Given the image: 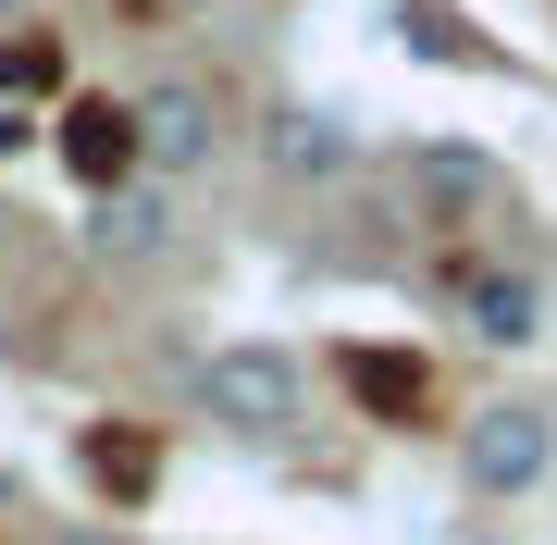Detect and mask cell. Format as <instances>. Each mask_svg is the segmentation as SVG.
<instances>
[{"label": "cell", "instance_id": "5", "mask_svg": "<svg viewBox=\"0 0 557 545\" xmlns=\"http://www.w3.org/2000/svg\"><path fill=\"white\" fill-rule=\"evenodd\" d=\"M434 285H446V310L471 323L483 347H533L545 335V261H434Z\"/></svg>", "mask_w": 557, "mask_h": 545}, {"label": "cell", "instance_id": "7", "mask_svg": "<svg viewBox=\"0 0 557 545\" xmlns=\"http://www.w3.org/2000/svg\"><path fill=\"white\" fill-rule=\"evenodd\" d=\"M87 248H100L112 273H161V261L186 248V236H174V186H149V174H137V186H112L100 223H87Z\"/></svg>", "mask_w": 557, "mask_h": 545}, {"label": "cell", "instance_id": "13", "mask_svg": "<svg viewBox=\"0 0 557 545\" xmlns=\"http://www.w3.org/2000/svg\"><path fill=\"white\" fill-rule=\"evenodd\" d=\"M0 496H13V484H0Z\"/></svg>", "mask_w": 557, "mask_h": 545}, {"label": "cell", "instance_id": "11", "mask_svg": "<svg viewBox=\"0 0 557 545\" xmlns=\"http://www.w3.org/2000/svg\"><path fill=\"white\" fill-rule=\"evenodd\" d=\"M13 13H38V0H0V25H13Z\"/></svg>", "mask_w": 557, "mask_h": 545}, {"label": "cell", "instance_id": "9", "mask_svg": "<svg viewBox=\"0 0 557 545\" xmlns=\"http://www.w3.org/2000/svg\"><path fill=\"white\" fill-rule=\"evenodd\" d=\"M0 100H62V38L50 25H0Z\"/></svg>", "mask_w": 557, "mask_h": 545}, {"label": "cell", "instance_id": "12", "mask_svg": "<svg viewBox=\"0 0 557 545\" xmlns=\"http://www.w3.org/2000/svg\"><path fill=\"white\" fill-rule=\"evenodd\" d=\"M0 248H13V199H0Z\"/></svg>", "mask_w": 557, "mask_h": 545}, {"label": "cell", "instance_id": "1", "mask_svg": "<svg viewBox=\"0 0 557 545\" xmlns=\"http://www.w3.org/2000/svg\"><path fill=\"white\" fill-rule=\"evenodd\" d=\"M199 422L236 434V446H285V434H310V360H298V347H273V335L211 347V360H199Z\"/></svg>", "mask_w": 557, "mask_h": 545}, {"label": "cell", "instance_id": "4", "mask_svg": "<svg viewBox=\"0 0 557 545\" xmlns=\"http://www.w3.org/2000/svg\"><path fill=\"white\" fill-rule=\"evenodd\" d=\"M260 174H273L285 199H335V186L359 174V124L322 112V100H273L260 112Z\"/></svg>", "mask_w": 557, "mask_h": 545}, {"label": "cell", "instance_id": "8", "mask_svg": "<svg viewBox=\"0 0 557 545\" xmlns=\"http://www.w3.org/2000/svg\"><path fill=\"white\" fill-rule=\"evenodd\" d=\"M62 162L100 186V199L137 186V124H124V100H75V112H62Z\"/></svg>", "mask_w": 557, "mask_h": 545}, {"label": "cell", "instance_id": "2", "mask_svg": "<svg viewBox=\"0 0 557 545\" xmlns=\"http://www.w3.org/2000/svg\"><path fill=\"white\" fill-rule=\"evenodd\" d=\"M124 124H137V174L186 186V174H211L223 149H236V87L223 75H149L137 100H124Z\"/></svg>", "mask_w": 557, "mask_h": 545}, {"label": "cell", "instance_id": "10", "mask_svg": "<svg viewBox=\"0 0 557 545\" xmlns=\"http://www.w3.org/2000/svg\"><path fill=\"white\" fill-rule=\"evenodd\" d=\"M87 471H100V496H112V508H137V496L161 484V446H149V434H112V422H100V434H87Z\"/></svg>", "mask_w": 557, "mask_h": 545}, {"label": "cell", "instance_id": "3", "mask_svg": "<svg viewBox=\"0 0 557 545\" xmlns=\"http://www.w3.org/2000/svg\"><path fill=\"white\" fill-rule=\"evenodd\" d=\"M446 446H458V484L483 508H508V496H533L557 471V397H483Z\"/></svg>", "mask_w": 557, "mask_h": 545}, {"label": "cell", "instance_id": "6", "mask_svg": "<svg viewBox=\"0 0 557 545\" xmlns=\"http://www.w3.org/2000/svg\"><path fill=\"white\" fill-rule=\"evenodd\" d=\"M409 211L421 223H508V162H483V149H458V137L409 149Z\"/></svg>", "mask_w": 557, "mask_h": 545}]
</instances>
